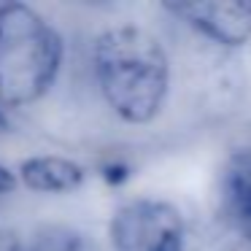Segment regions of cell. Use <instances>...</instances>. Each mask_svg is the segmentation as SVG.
Masks as SVG:
<instances>
[{"instance_id": "5", "label": "cell", "mask_w": 251, "mask_h": 251, "mask_svg": "<svg viewBox=\"0 0 251 251\" xmlns=\"http://www.w3.org/2000/svg\"><path fill=\"white\" fill-rule=\"evenodd\" d=\"M19 178L27 189L44 195H65L84 184V168L60 154H41L19 165Z\"/></svg>"}, {"instance_id": "8", "label": "cell", "mask_w": 251, "mask_h": 251, "mask_svg": "<svg viewBox=\"0 0 251 251\" xmlns=\"http://www.w3.org/2000/svg\"><path fill=\"white\" fill-rule=\"evenodd\" d=\"M0 251H25V238L11 232H0Z\"/></svg>"}, {"instance_id": "3", "label": "cell", "mask_w": 251, "mask_h": 251, "mask_svg": "<svg viewBox=\"0 0 251 251\" xmlns=\"http://www.w3.org/2000/svg\"><path fill=\"white\" fill-rule=\"evenodd\" d=\"M114 251H186L184 216L173 202L138 197L119 205L108 224Z\"/></svg>"}, {"instance_id": "6", "label": "cell", "mask_w": 251, "mask_h": 251, "mask_svg": "<svg viewBox=\"0 0 251 251\" xmlns=\"http://www.w3.org/2000/svg\"><path fill=\"white\" fill-rule=\"evenodd\" d=\"M222 202L232 224L251 238V149L235 151L224 162Z\"/></svg>"}, {"instance_id": "2", "label": "cell", "mask_w": 251, "mask_h": 251, "mask_svg": "<svg viewBox=\"0 0 251 251\" xmlns=\"http://www.w3.org/2000/svg\"><path fill=\"white\" fill-rule=\"evenodd\" d=\"M62 65V38L35 8L8 3L0 17V105L22 108L51 89Z\"/></svg>"}, {"instance_id": "4", "label": "cell", "mask_w": 251, "mask_h": 251, "mask_svg": "<svg viewBox=\"0 0 251 251\" xmlns=\"http://www.w3.org/2000/svg\"><path fill=\"white\" fill-rule=\"evenodd\" d=\"M173 17L219 46H243L251 38V0H173Z\"/></svg>"}, {"instance_id": "1", "label": "cell", "mask_w": 251, "mask_h": 251, "mask_svg": "<svg viewBox=\"0 0 251 251\" xmlns=\"http://www.w3.org/2000/svg\"><path fill=\"white\" fill-rule=\"evenodd\" d=\"M95 78L108 108L127 125L159 116L170 89V60L154 33L138 25H114L95 38Z\"/></svg>"}, {"instance_id": "7", "label": "cell", "mask_w": 251, "mask_h": 251, "mask_svg": "<svg viewBox=\"0 0 251 251\" xmlns=\"http://www.w3.org/2000/svg\"><path fill=\"white\" fill-rule=\"evenodd\" d=\"M25 251H89V246L71 227H41L25 238Z\"/></svg>"}, {"instance_id": "9", "label": "cell", "mask_w": 251, "mask_h": 251, "mask_svg": "<svg viewBox=\"0 0 251 251\" xmlns=\"http://www.w3.org/2000/svg\"><path fill=\"white\" fill-rule=\"evenodd\" d=\"M14 184H17V181H14V173H8V170L3 168V165H0V195L11 192V189H14Z\"/></svg>"}, {"instance_id": "10", "label": "cell", "mask_w": 251, "mask_h": 251, "mask_svg": "<svg viewBox=\"0 0 251 251\" xmlns=\"http://www.w3.org/2000/svg\"><path fill=\"white\" fill-rule=\"evenodd\" d=\"M8 8V3H0V17H3V11Z\"/></svg>"}, {"instance_id": "11", "label": "cell", "mask_w": 251, "mask_h": 251, "mask_svg": "<svg viewBox=\"0 0 251 251\" xmlns=\"http://www.w3.org/2000/svg\"><path fill=\"white\" fill-rule=\"evenodd\" d=\"M6 125V116H3V111H0V127Z\"/></svg>"}]
</instances>
